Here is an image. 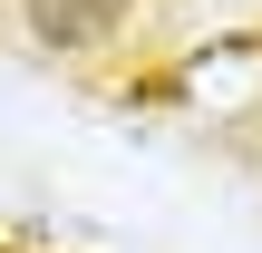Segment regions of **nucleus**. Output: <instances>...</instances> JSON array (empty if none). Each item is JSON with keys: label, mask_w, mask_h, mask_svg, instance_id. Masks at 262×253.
I'll use <instances>...</instances> for the list:
<instances>
[{"label": "nucleus", "mask_w": 262, "mask_h": 253, "mask_svg": "<svg viewBox=\"0 0 262 253\" xmlns=\"http://www.w3.org/2000/svg\"><path fill=\"white\" fill-rule=\"evenodd\" d=\"M10 10H19V39L39 59H97L136 29L146 0H10Z\"/></svg>", "instance_id": "1"}]
</instances>
